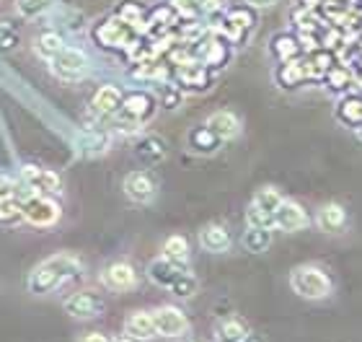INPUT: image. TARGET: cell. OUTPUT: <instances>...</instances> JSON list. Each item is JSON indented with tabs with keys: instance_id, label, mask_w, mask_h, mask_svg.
I'll use <instances>...</instances> for the list:
<instances>
[{
	"instance_id": "4316f807",
	"label": "cell",
	"mask_w": 362,
	"mask_h": 342,
	"mask_svg": "<svg viewBox=\"0 0 362 342\" xmlns=\"http://www.w3.org/2000/svg\"><path fill=\"white\" fill-rule=\"evenodd\" d=\"M60 47H62L60 37H54V34H45V37H42V39L37 42V50H39L42 55H45V57H52V55L57 52Z\"/></svg>"
},
{
	"instance_id": "6da1fadb",
	"label": "cell",
	"mask_w": 362,
	"mask_h": 342,
	"mask_svg": "<svg viewBox=\"0 0 362 342\" xmlns=\"http://www.w3.org/2000/svg\"><path fill=\"white\" fill-rule=\"evenodd\" d=\"M81 270L83 267L73 254H54L29 273V290L34 296H47V293L60 288L62 283L76 280Z\"/></svg>"
},
{
	"instance_id": "5b68a950",
	"label": "cell",
	"mask_w": 362,
	"mask_h": 342,
	"mask_svg": "<svg viewBox=\"0 0 362 342\" xmlns=\"http://www.w3.org/2000/svg\"><path fill=\"white\" fill-rule=\"evenodd\" d=\"M279 203H282V195L274 187H264V190L257 192V198L251 200L249 207V226H274V213H277Z\"/></svg>"
},
{
	"instance_id": "ba28073f",
	"label": "cell",
	"mask_w": 362,
	"mask_h": 342,
	"mask_svg": "<svg viewBox=\"0 0 362 342\" xmlns=\"http://www.w3.org/2000/svg\"><path fill=\"white\" fill-rule=\"evenodd\" d=\"M101 283H104L109 290L124 293V290H132L137 285V273L129 262H112V265L104 267V273H101Z\"/></svg>"
},
{
	"instance_id": "3957f363",
	"label": "cell",
	"mask_w": 362,
	"mask_h": 342,
	"mask_svg": "<svg viewBox=\"0 0 362 342\" xmlns=\"http://www.w3.org/2000/svg\"><path fill=\"white\" fill-rule=\"evenodd\" d=\"M21 205H23V221H29L31 226L37 228L54 226L57 218H60V205L52 198L39 195V192H26Z\"/></svg>"
},
{
	"instance_id": "ac0fdd59",
	"label": "cell",
	"mask_w": 362,
	"mask_h": 342,
	"mask_svg": "<svg viewBox=\"0 0 362 342\" xmlns=\"http://www.w3.org/2000/svg\"><path fill=\"white\" fill-rule=\"evenodd\" d=\"M93 109L98 114H114L117 109H122V91L117 86H101L93 96Z\"/></svg>"
},
{
	"instance_id": "8fae6325",
	"label": "cell",
	"mask_w": 362,
	"mask_h": 342,
	"mask_svg": "<svg viewBox=\"0 0 362 342\" xmlns=\"http://www.w3.org/2000/svg\"><path fill=\"white\" fill-rule=\"evenodd\" d=\"M274 226H277L279 231H287V234L303 231V228L308 226V213L303 210V205H298L293 200H282L277 207V213H274Z\"/></svg>"
},
{
	"instance_id": "9c48e42d",
	"label": "cell",
	"mask_w": 362,
	"mask_h": 342,
	"mask_svg": "<svg viewBox=\"0 0 362 342\" xmlns=\"http://www.w3.org/2000/svg\"><path fill=\"white\" fill-rule=\"evenodd\" d=\"M122 190H124V195H127L132 203H137V205H148V203H153V198H156V182H153L151 174H145V171H132V174L124 176Z\"/></svg>"
},
{
	"instance_id": "d590c367",
	"label": "cell",
	"mask_w": 362,
	"mask_h": 342,
	"mask_svg": "<svg viewBox=\"0 0 362 342\" xmlns=\"http://www.w3.org/2000/svg\"><path fill=\"white\" fill-rule=\"evenodd\" d=\"M215 3H218V0H215Z\"/></svg>"
},
{
	"instance_id": "f546056e",
	"label": "cell",
	"mask_w": 362,
	"mask_h": 342,
	"mask_svg": "<svg viewBox=\"0 0 362 342\" xmlns=\"http://www.w3.org/2000/svg\"><path fill=\"white\" fill-rule=\"evenodd\" d=\"M344 117H347V120H352V122H360L362 120V101H347V104H344Z\"/></svg>"
},
{
	"instance_id": "4dcf8cb0",
	"label": "cell",
	"mask_w": 362,
	"mask_h": 342,
	"mask_svg": "<svg viewBox=\"0 0 362 342\" xmlns=\"http://www.w3.org/2000/svg\"><path fill=\"white\" fill-rule=\"evenodd\" d=\"M81 342H112L106 335H101V332H90V335H86Z\"/></svg>"
},
{
	"instance_id": "e0dca14e",
	"label": "cell",
	"mask_w": 362,
	"mask_h": 342,
	"mask_svg": "<svg viewBox=\"0 0 362 342\" xmlns=\"http://www.w3.org/2000/svg\"><path fill=\"white\" fill-rule=\"evenodd\" d=\"M135 156L143 161V164H158V161L166 159V143H163L158 135H148L137 143Z\"/></svg>"
},
{
	"instance_id": "5bb4252c",
	"label": "cell",
	"mask_w": 362,
	"mask_h": 342,
	"mask_svg": "<svg viewBox=\"0 0 362 342\" xmlns=\"http://www.w3.org/2000/svg\"><path fill=\"white\" fill-rule=\"evenodd\" d=\"M199 246L204 251H212V254H223V251L230 249V234H228L226 226L220 223H210L199 231Z\"/></svg>"
},
{
	"instance_id": "8992f818",
	"label": "cell",
	"mask_w": 362,
	"mask_h": 342,
	"mask_svg": "<svg viewBox=\"0 0 362 342\" xmlns=\"http://www.w3.org/2000/svg\"><path fill=\"white\" fill-rule=\"evenodd\" d=\"M65 312L73 319H96L104 312V301L93 290H76L65 298Z\"/></svg>"
},
{
	"instance_id": "836d02e7",
	"label": "cell",
	"mask_w": 362,
	"mask_h": 342,
	"mask_svg": "<svg viewBox=\"0 0 362 342\" xmlns=\"http://www.w3.org/2000/svg\"><path fill=\"white\" fill-rule=\"evenodd\" d=\"M112 342H137V340H132V337L124 335V337H117V340H112Z\"/></svg>"
},
{
	"instance_id": "44dd1931",
	"label": "cell",
	"mask_w": 362,
	"mask_h": 342,
	"mask_svg": "<svg viewBox=\"0 0 362 342\" xmlns=\"http://www.w3.org/2000/svg\"><path fill=\"white\" fill-rule=\"evenodd\" d=\"M163 257L176 262V265H184L189 259V241L184 236H168L166 244H163Z\"/></svg>"
},
{
	"instance_id": "1f68e13d",
	"label": "cell",
	"mask_w": 362,
	"mask_h": 342,
	"mask_svg": "<svg viewBox=\"0 0 362 342\" xmlns=\"http://www.w3.org/2000/svg\"><path fill=\"white\" fill-rule=\"evenodd\" d=\"M243 342H267V340H264V335H259V332H251L249 329V335H246V340Z\"/></svg>"
},
{
	"instance_id": "7a4b0ae2",
	"label": "cell",
	"mask_w": 362,
	"mask_h": 342,
	"mask_svg": "<svg viewBox=\"0 0 362 342\" xmlns=\"http://www.w3.org/2000/svg\"><path fill=\"white\" fill-rule=\"evenodd\" d=\"M290 285H293V290L298 296L308 298V301H318V298H326L332 293L329 275L313 265L295 267L293 273H290Z\"/></svg>"
},
{
	"instance_id": "83f0119b",
	"label": "cell",
	"mask_w": 362,
	"mask_h": 342,
	"mask_svg": "<svg viewBox=\"0 0 362 342\" xmlns=\"http://www.w3.org/2000/svg\"><path fill=\"white\" fill-rule=\"evenodd\" d=\"M45 6H47V0H18V13L37 16Z\"/></svg>"
},
{
	"instance_id": "2e32d148",
	"label": "cell",
	"mask_w": 362,
	"mask_h": 342,
	"mask_svg": "<svg viewBox=\"0 0 362 342\" xmlns=\"http://www.w3.org/2000/svg\"><path fill=\"white\" fill-rule=\"evenodd\" d=\"M246 335H249V327L241 319H235V317L220 319L215 324V342H243Z\"/></svg>"
},
{
	"instance_id": "4fadbf2b",
	"label": "cell",
	"mask_w": 362,
	"mask_h": 342,
	"mask_svg": "<svg viewBox=\"0 0 362 342\" xmlns=\"http://www.w3.org/2000/svg\"><path fill=\"white\" fill-rule=\"evenodd\" d=\"M124 335L132 337L137 342H148L153 337H158L156 321H153V312H132L124 319Z\"/></svg>"
},
{
	"instance_id": "52a82bcc",
	"label": "cell",
	"mask_w": 362,
	"mask_h": 342,
	"mask_svg": "<svg viewBox=\"0 0 362 342\" xmlns=\"http://www.w3.org/2000/svg\"><path fill=\"white\" fill-rule=\"evenodd\" d=\"M153 321H156L158 337H184L189 332L187 314L176 306H158L153 312Z\"/></svg>"
},
{
	"instance_id": "d6986e66",
	"label": "cell",
	"mask_w": 362,
	"mask_h": 342,
	"mask_svg": "<svg viewBox=\"0 0 362 342\" xmlns=\"http://www.w3.org/2000/svg\"><path fill=\"white\" fill-rule=\"evenodd\" d=\"M347 221V215H344V207L337 205V203H329L318 210V226L324 228L326 234H337L341 226Z\"/></svg>"
},
{
	"instance_id": "e575fe53",
	"label": "cell",
	"mask_w": 362,
	"mask_h": 342,
	"mask_svg": "<svg viewBox=\"0 0 362 342\" xmlns=\"http://www.w3.org/2000/svg\"><path fill=\"white\" fill-rule=\"evenodd\" d=\"M184 342H199V340H184Z\"/></svg>"
},
{
	"instance_id": "7c38bea8",
	"label": "cell",
	"mask_w": 362,
	"mask_h": 342,
	"mask_svg": "<svg viewBox=\"0 0 362 342\" xmlns=\"http://www.w3.org/2000/svg\"><path fill=\"white\" fill-rule=\"evenodd\" d=\"M184 273H187L184 267L171 262V259H166L163 254H160L158 259H153L151 265H148V278H151L156 285H160V288H166V290L174 288V283L179 280Z\"/></svg>"
},
{
	"instance_id": "277c9868",
	"label": "cell",
	"mask_w": 362,
	"mask_h": 342,
	"mask_svg": "<svg viewBox=\"0 0 362 342\" xmlns=\"http://www.w3.org/2000/svg\"><path fill=\"white\" fill-rule=\"evenodd\" d=\"M52 62V73L62 81H81V78L88 73V60H86V55L81 50H73V47H65L62 45L57 52L49 57Z\"/></svg>"
},
{
	"instance_id": "d6a6232c",
	"label": "cell",
	"mask_w": 362,
	"mask_h": 342,
	"mask_svg": "<svg viewBox=\"0 0 362 342\" xmlns=\"http://www.w3.org/2000/svg\"><path fill=\"white\" fill-rule=\"evenodd\" d=\"M251 6H272V3H274V0H249Z\"/></svg>"
},
{
	"instance_id": "603a6c76",
	"label": "cell",
	"mask_w": 362,
	"mask_h": 342,
	"mask_svg": "<svg viewBox=\"0 0 362 342\" xmlns=\"http://www.w3.org/2000/svg\"><path fill=\"white\" fill-rule=\"evenodd\" d=\"M189 140H192V148H194V151H199V153L218 151V145H220V137L215 135V132H212L207 125H204V127H199V130H194Z\"/></svg>"
},
{
	"instance_id": "484cf974",
	"label": "cell",
	"mask_w": 362,
	"mask_h": 342,
	"mask_svg": "<svg viewBox=\"0 0 362 342\" xmlns=\"http://www.w3.org/2000/svg\"><path fill=\"white\" fill-rule=\"evenodd\" d=\"M18 45V31L11 23H0V52H8Z\"/></svg>"
},
{
	"instance_id": "d4e9b609",
	"label": "cell",
	"mask_w": 362,
	"mask_h": 342,
	"mask_svg": "<svg viewBox=\"0 0 362 342\" xmlns=\"http://www.w3.org/2000/svg\"><path fill=\"white\" fill-rule=\"evenodd\" d=\"M176 298H192L197 293V278L192 273H184L179 280L174 283V288H171Z\"/></svg>"
},
{
	"instance_id": "ffe728a7",
	"label": "cell",
	"mask_w": 362,
	"mask_h": 342,
	"mask_svg": "<svg viewBox=\"0 0 362 342\" xmlns=\"http://www.w3.org/2000/svg\"><path fill=\"white\" fill-rule=\"evenodd\" d=\"M272 244V234L269 228L264 226H249L246 228V234H243V246L249 251H254V254H259V251H267Z\"/></svg>"
},
{
	"instance_id": "cb8c5ba5",
	"label": "cell",
	"mask_w": 362,
	"mask_h": 342,
	"mask_svg": "<svg viewBox=\"0 0 362 342\" xmlns=\"http://www.w3.org/2000/svg\"><path fill=\"white\" fill-rule=\"evenodd\" d=\"M148 112H151V99H148L145 93H132V96L124 101V114L132 117V120H143Z\"/></svg>"
},
{
	"instance_id": "7402d4cb",
	"label": "cell",
	"mask_w": 362,
	"mask_h": 342,
	"mask_svg": "<svg viewBox=\"0 0 362 342\" xmlns=\"http://www.w3.org/2000/svg\"><path fill=\"white\" fill-rule=\"evenodd\" d=\"M23 221V205L18 198L0 200V226H16Z\"/></svg>"
},
{
	"instance_id": "9a60e30c",
	"label": "cell",
	"mask_w": 362,
	"mask_h": 342,
	"mask_svg": "<svg viewBox=\"0 0 362 342\" xmlns=\"http://www.w3.org/2000/svg\"><path fill=\"white\" fill-rule=\"evenodd\" d=\"M207 127H210L220 140H230V137H235L241 132V120H238L233 112H226V109H223V112L210 114Z\"/></svg>"
},
{
	"instance_id": "f1b7e54d",
	"label": "cell",
	"mask_w": 362,
	"mask_h": 342,
	"mask_svg": "<svg viewBox=\"0 0 362 342\" xmlns=\"http://www.w3.org/2000/svg\"><path fill=\"white\" fill-rule=\"evenodd\" d=\"M16 195H18V187H16L13 179L11 176H0V200L16 198Z\"/></svg>"
},
{
	"instance_id": "30bf717a",
	"label": "cell",
	"mask_w": 362,
	"mask_h": 342,
	"mask_svg": "<svg viewBox=\"0 0 362 342\" xmlns=\"http://www.w3.org/2000/svg\"><path fill=\"white\" fill-rule=\"evenodd\" d=\"M23 182L31 192H39V195H57L62 190L60 176L49 171V169H39V166H23Z\"/></svg>"
}]
</instances>
